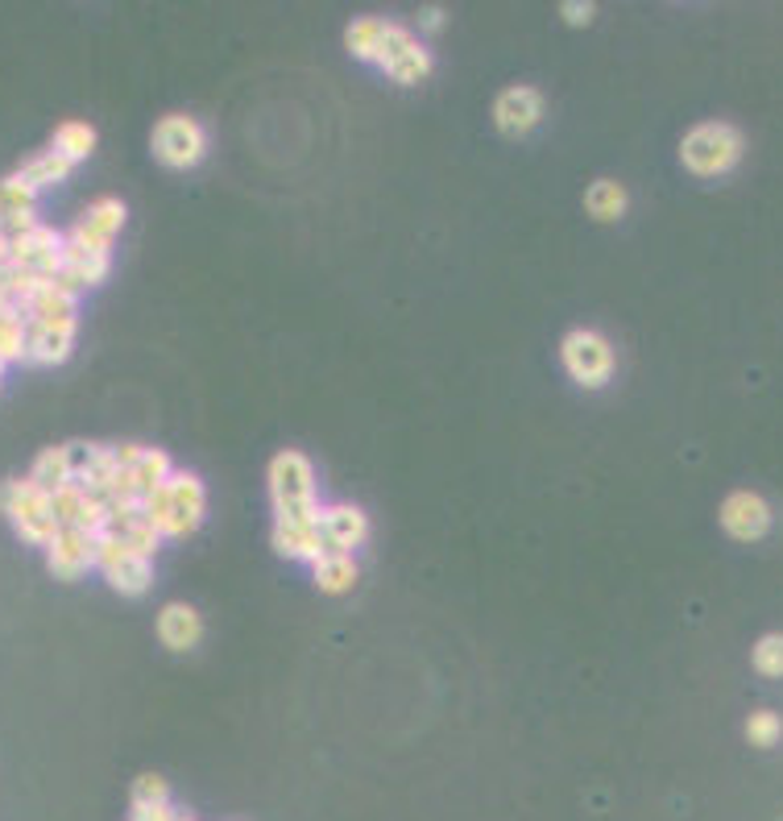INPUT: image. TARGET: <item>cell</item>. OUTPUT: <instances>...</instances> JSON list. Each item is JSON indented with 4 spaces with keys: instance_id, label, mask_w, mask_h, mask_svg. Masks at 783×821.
Listing matches in <instances>:
<instances>
[{
    "instance_id": "obj_1",
    "label": "cell",
    "mask_w": 783,
    "mask_h": 821,
    "mask_svg": "<svg viewBox=\"0 0 783 821\" xmlns=\"http://www.w3.org/2000/svg\"><path fill=\"white\" fill-rule=\"evenodd\" d=\"M742 150H746V141H742L737 125H730V120H701L680 141V163L696 179H717V175L734 170Z\"/></svg>"
},
{
    "instance_id": "obj_2",
    "label": "cell",
    "mask_w": 783,
    "mask_h": 821,
    "mask_svg": "<svg viewBox=\"0 0 783 821\" xmlns=\"http://www.w3.org/2000/svg\"><path fill=\"white\" fill-rule=\"evenodd\" d=\"M270 498L274 518H316L323 511L316 498V470L299 448H282L270 461Z\"/></svg>"
},
{
    "instance_id": "obj_3",
    "label": "cell",
    "mask_w": 783,
    "mask_h": 821,
    "mask_svg": "<svg viewBox=\"0 0 783 821\" xmlns=\"http://www.w3.org/2000/svg\"><path fill=\"white\" fill-rule=\"evenodd\" d=\"M0 511L13 518L17 536L25 543H42L50 548V540L59 536V518H54V498L47 490H38L29 477H13L0 486Z\"/></svg>"
},
{
    "instance_id": "obj_4",
    "label": "cell",
    "mask_w": 783,
    "mask_h": 821,
    "mask_svg": "<svg viewBox=\"0 0 783 821\" xmlns=\"http://www.w3.org/2000/svg\"><path fill=\"white\" fill-rule=\"evenodd\" d=\"M560 361H564V374L573 377L576 386H585V390L609 386V377L618 370L614 345H609L598 329L564 332V341H560Z\"/></svg>"
},
{
    "instance_id": "obj_5",
    "label": "cell",
    "mask_w": 783,
    "mask_h": 821,
    "mask_svg": "<svg viewBox=\"0 0 783 821\" xmlns=\"http://www.w3.org/2000/svg\"><path fill=\"white\" fill-rule=\"evenodd\" d=\"M154 154H158V163L187 170V166H195L208 154V133H204L200 120L187 117V113H166L154 125Z\"/></svg>"
},
{
    "instance_id": "obj_6",
    "label": "cell",
    "mask_w": 783,
    "mask_h": 821,
    "mask_svg": "<svg viewBox=\"0 0 783 821\" xmlns=\"http://www.w3.org/2000/svg\"><path fill=\"white\" fill-rule=\"evenodd\" d=\"M377 67L386 70L394 84L415 88V84H423V79L432 75V50L419 42L415 29L390 22V29H386V42H382V59H377Z\"/></svg>"
},
{
    "instance_id": "obj_7",
    "label": "cell",
    "mask_w": 783,
    "mask_h": 821,
    "mask_svg": "<svg viewBox=\"0 0 783 821\" xmlns=\"http://www.w3.org/2000/svg\"><path fill=\"white\" fill-rule=\"evenodd\" d=\"M166 493H170V518H166V540H187L200 523H204V511H208V490L195 473L175 470V477L166 482Z\"/></svg>"
},
{
    "instance_id": "obj_8",
    "label": "cell",
    "mask_w": 783,
    "mask_h": 821,
    "mask_svg": "<svg viewBox=\"0 0 783 821\" xmlns=\"http://www.w3.org/2000/svg\"><path fill=\"white\" fill-rule=\"evenodd\" d=\"M543 92L539 88H530V84H510V88H502L498 92V100H493V125H498V133H506V138H523V133H530L539 120H543Z\"/></svg>"
},
{
    "instance_id": "obj_9",
    "label": "cell",
    "mask_w": 783,
    "mask_h": 821,
    "mask_svg": "<svg viewBox=\"0 0 783 821\" xmlns=\"http://www.w3.org/2000/svg\"><path fill=\"white\" fill-rule=\"evenodd\" d=\"M721 527H726V536L737 543L762 540V536L771 531V506H767V498L755 490L726 493V502H721Z\"/></svg>"
},
{
    "instance_id": "obj_10",
    "label": "cell",
    "mask_w": 783,
    "mask_h": 821,
    "mask_svg": "<svg viewBox=\"0 0 783 821\" xmlns=\"http://www.w3.org/2000/svg\"><path fill=\"white\" fill-rule=\"evenodd\" d=\"M320 515L316 518H274V552L278 556H291V561H307V564H316L320 556H328Z\"/></svg>"
},
{
    "instance_id": "obj_11",
    "label": "cell",
    "mask_w": 783,
    "mask_h": 821,
    "mask_svg": "<svg viewBox=\"0 0 783 821\" xmlns=\"http://www.w3.org/2000/svg\"><path fill=\"white\" fill-rule=\"evenodd\" d=\"M47 564L54 577L75 581L79 573H88L95 564V536L79 531V527H59V536L47 548Z\"/></svg>"
},
{
    "instance_id": "obj_12",
    "label": "cell",
    "mask_w": 783,
    "mask_h": 821,
    "mask_svg": "<svg viewBox=\"0 0 783 821\" xmlns=\"http://www.w3.org/2000/svg\"><path fill=\"white\" fill-rule=\"evenodd\" d=\"M320 527H323L328 552H348V556H352V552L369 540V515L361 506H352V502H332V506H323Z\"/></svg>"
},
{
    "instance_id": "obj_13",
    "label": "cell",
    "mask_w": 783,
    "mask_h": 821,
    "mask_svg": "<svg viewBox=\"0 0 783 821\" xmlns=\"http://www.w3.org/2000/svg\"><path fill=\"white\" fill-rule=\"evenodd\" d=\"M120 225H125V204L120 200H95L92 208L75 220L67 241L88 245V249H113V236L120 233Z\"/></svg>"
},
{
    "instance_id": "obj_14",
    "label": "cell",
    "mask_w": 783,
    "mask_h": 821,
    "mask_svg": "<svg viewBox=\"0 0 783 821\" xmlns=\"http://www.w3.org/2000/svg\"><path fill=\"white\" fill-rule=\"evenodd\" d=\"M158 639L170 652H191V647L204 639V618H200L195 606H187V602H170V606H162L158 614Z\"/></svg>"
},
{
    "instance_id": "obj_15",
    "label": "cell",
    "mask_w": 783,
    "mask_h": 821,
    "mask_svg": "<svg viewBox=\"0 0 783 821\" xmlns=\"http://www.w3.org/2000/svg\"><path fill=\"white\" fill-rule=\"evenodd\" d=\"M100 573L108 577V586H113L116 593L141 598V593L150 589V581H154V561H150V556H138V552H129V548H120L113 561L100 564Z\"/></svg>"
},
{
    "instance_id": "obj_16",
    "label": "cell",
    "mask_w": 783,
    "mask_h": 821,
    "mask_svg": "<svg viewBox=\"0 0 783 821\" xmlns=\"http://www.w3.org/2000/svg\"><path fill=\"white\" fill-rule=\"evenodd\" d=\"M75 329H79V320H67V324H29V357L25 361H38V365L67 361V352L75 349Z\"/></svg>"
},
{
    "instance_id": "obj_17",
    "label": "cell",
    "mask_w": 783,
    "mask_h": 821,
    "mask_svg": "<svg viewBox=\"0 0 783 821\" xmlns=\"http://www.w3.org/2000/svg\"><path fill=\"white\" fill-rule=\"evenodd\" d=\"M38 490H47L50 498L59 490H67V486H75V457H70V445H59V448H42L38 452V461H34V470L25 473Z\"/></svg>"
},
{
    "instance_id": "obj_18",
    "label": "cell",
    "mask_w": 783,
    "mask_h": 821,
    "mask_svg": "<svg viewBox=\"0 0 783 821\" xmlns=\"http://www.w3.org/2000/svg\"><path fill=\"white\" fill-rule=\"evenodd\" d=\"M75 295H67V291H59L54 282H47L29 304H25V320L29 324H67V320H79L75 316Z\"/></svg>"
},
{
    "instance_id": "obj_19",
    "label": "cell",
    "mask_w": 783,
    "mask_h": 821,
    "mask_svg": "<svg viewBox=\"0 0 783 821\" xmlns=\"http://www.w3.org/2000/svg\"><path fill=\"white\" fill-rule=\"evenodd\" d=\"M626 208H630V195H626V188L618 179H598V183H589V191H585V211H589L593 220H601V225L622 220Z\"/></svg>"
},
{
    "instance_id": "obj_20",
    "label": "cell",
    "mask_w": 783,
    "mask_h": 821,
    "mask_svg": "<svg viewBox=\"0 0 783 821\" xmlns=\"http://www.w3.org/2000/svg\"><path fill=\"white\" fill-rule=\"evenodd\" d=\"M386 29H390V22H382V17H357V22L345 29V47L352 59H361V63H373L377 67V59H382V42H386Z\"/></svg>"
},
{
    "instance_id": "obj_21",
    "label": "cell",
    "mask_w": 783,
    "mask_h": 821,
    "mask_svg": "<svg viewBox=\"0 0 783 821\" xmlns=\"http://www.w3.org/2000/svg\"><path fill=\"white\" fill-rule=\"evenodd\" d=\"M63 258H67V270H75L84 286L104 282L108 279V270H113V249H88V245L67 241V245H63Z\"/></svg>"
},
{
    "instance_id": "obj_22",
    "label": "cell",
    "mask_w": 783,
    "mask_h": 821,
    "mask_svg": "<svg viewBox=\"0 0 783 821\" xmlns=\"http://www.w3.org/2000/svg\"><path fill=\"white\" fill-rule=\"evenodd\" d=\"M311 573H316V586L323 593H348L357 586V561L348 552H328V556L311 564Z\"/></svg>"
},
{
    "instance_id": "obj_23",
    "label": "cell",
    "mask_w": 783,
    "mask_h": 821,
    "mask_svg": "<svg viewBox=\"0 0 783 821\" xmlns=\"http://www.w3.org/2000/svg\"><path fill=\"white\" fill-rule=\"evenodd\" d=\"M50 150L54 154H63L70 166L84 163L88 154L95 150V129L88 125V120H63L59 129H54V141H50Z\"/></svg>"
},
{
    "instance_id": "obj_24",
    "label": "cell",
    "mask_w": 783,
    "mask_h": 821,
    "mask_svg": "<svg viewBox=\"0 0 783 821\" xmlns=\"http://www.w3.org/2000/svg\"><path fill=\"white\" fill-rule=\"evenodd\" d=\"M70 175V163L63 158V154H54V150H42V154H34L29 163L17 170V179H22L25 188L34 191H47L54 188V183H63Z\"/></svg>"
},
{
    "instance_id": "obj_25",
    "label": "cell",
    "mask_w": 783,
    "mask_h": 821,
    "mask_svg": "<svg viewBox=\"0 0 783 821\" xmlns=\"http://www.w3.org/2000/svg\"><path fill=\"white\" fill-rule=\"evenodd\" d=\"M29 357V320L25 311H4L0 316V361L13 365V361H25Z\"/></svg>"
},
{
    "instance_id": "obj_26",
    "label": "cell",
    "mask_w": 783,
    "mask_h": 821,
    "mask_svg": "<svg viewBox=\"0 0 783 821\" xmlns=\"http://www.w3.org/2000/svg\"><path fill=\"white\" fill-rule=\"evenodd\" d=\"M116 536H120V543H125L129 552H138V556H150V561H154V552L162 548V531L145 515L133 518V523H125V527H120Z\"/></svg>"
},
{
    "instance_id": "obj_27",
    "label": "cell",
    "mask_w": 783,
    "mask_h": 821,
    "mask_svg": "<svg viewBox=\"0 0 783 821\" xmlns=\"http://www.w3.org/2000/svg\"><path fill=\"white\" fill-rule=\"evenodd\" d=\"M750 664H755V672H759V677H767V681H780L783 677V634L780 631L762 634L759 643H755V652H750Z\"/></svg>"
},
{
    "instance_id": "obj_28",
    "label": "cell",
    "mask_w": 783,
    "mask_h": 821,
    "mask_svg": "<svg viewBox=\"0 0 783 821\" xmlns=\"http://www.w3.org/2000/svg\"><path fill=\"white\" fill-rule=\"evenodd\" d=\"M742 730H746L750 747H762V752H767V747H775V743L783 739V718L775 714V709H755Z\"/></svg>"
},
{
    "instance_id": "obj_29",
    "label": "cell",
    "mask_w": 783,
    "mask_h": 821,
    "mask_svg": "<svg viewBox=\"0 0 783 821\" xmlns=\"http://www.w3.org/2000/svg\"><path fill=\"white\" fill-rule=\"evenodd\" d=\"M88 498H92V493L84 490L79 482L54 493V518H59V527H79V523H84V511H88Z\"/></svg>"
},
{
    "instance_id": "obj_30",
    "label": "cell",
    "mask_w": 783,
    "mask_h": 821,
    "mask_svg": "<svg viewBox=\"0 0 783 821\" xmlns=\"http://www.w3.org/2000/svg\"><path fill=\"white\" fill-rule=\"evenodd\" d=\"M162 800H170V788H166V780L154 772L138 775V784H133V805H162Z\"/></svg>"
},
{
    "instance_id": "obj_31",
    "label": "cell",
    "mask_w": 783,
    "mask_h": 821,
    "mask_svg": "<svg viewBox=\"0 0 783 821\" xmlns=\"http://www.w3.org/2000/svg\"><path fill=\"white\" fill-rule=\"evenodd\" d=\"M38 225H42V220H38V208H13V211H4L0 233L22 236V233H29V229H38Z\"/></svg>"
},
{
    "instance_id": "obj_32",
    "label": "cell",
    "mask_w": 783,
    "mask_h": 821,
    "mask_svg": "<svg viewBox=\"0 0 783 821\" xmlns=\"http://www.w3.org/2000/svg\"><path fill=\"white\" fill-rule=\"evenodd\" d=\"M560 17L568 25H589L598 17V4H589V0H564V4H560Z\"/></svg>"
},
{
    "instance_id": "obj_33",
    "label": "cell",
    "mask_w": 783,
    "mask_h": 821,
    "mask_svg": "<svg viewBox=\"0 0 783 821\" xmlns=\"http://www.w3.org/2000/svg\"><path fill=\"white\" fill-rule=\"evenodd\" d=\"M129 821H179V813H175L170 800H162V805H133V818Z\"/></svg>"
},
{
    "instance_id": "obj_34",
    "label": "cell",
    "mask_w": 783,
    "mask_h": 821,
    "mask_svg": "<svg viewBox=\"0 0 783 821\" xmlns=\"http://www.w3.org/2000/svg\"><path fill=\"white\" fill-rule=\"evenodd\" d=\"M439 25H444V9L432 4V9H423V13H419V29H423V34H436Z\"/></svg>"
},
{
    "instance_id": "obj_35",
    "label": "cell",
    "mask_w": 783,
    "mask_h": 821,
    "mask_svg": "<svg viewBox=\"0 0 783 821\" xmlns=\"http://www.w3.org/2000/svg\"><path fill=\"white\" fill-rule=\"evenodd\" d=\"M0 225H4V211H0Z\"/></svg>"
},
{
    "instance_id": "obj_36",
    "label": "cell",
    "mask_w": 783,
    "mask_h": 821,
    "mask_svg": "<svg viewBox=\"0 0 783 821\" xmlns=\"http://www.w3.org/2000/svg\"><path fill=\"white\" fill-rule=\"evenodd\" d=\"M179 821H191V818H179Z\"/></svg>"
}]
</instances>
